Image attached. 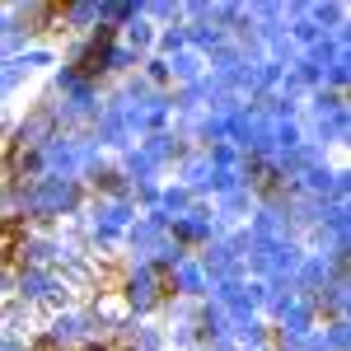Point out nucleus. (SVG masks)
Segmentation results:
<instances>
[{"instance_id": "f257e3e1", "label": "nucleus", "mask_w": 351, "mask_h": 351, "mask_svg": "<svg viewBox=\"0 0 351 351\" xmlns=\"http://www.w3.org/2000/svg\"><path fill=\"white\" fill-rule=\"evenodd\" d=\"M19 248H24V230H19L14 220H5V225H0V263H5V258H14Z\"/></svg>"}]
</instances>
